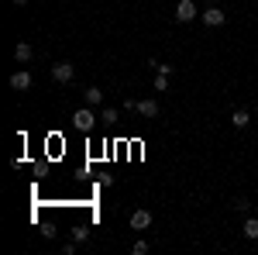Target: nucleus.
Listing matches in <instances>:
<instances>
[{
    "instance_id": "20e7f679",
    "label": "nucleus",
    "mask_w": 258,
    "mask_h": 255,
    "mask_svg": "<svg viewBox=\"0 0 258 255\" xmlns=\"http://www.w3.org/2000/svg\"><path fill=\"white\" fill-rule=\"evenodd\" d=\"M73 121H76V128H80V131H93V124H97V118H93V111H90V107L76 111V114H73Z\"/></svg>"
},
{
    "instance_id": "39448f33",
    "label": "nucleus",
    "mask_w": 258,
    "mask_h": 255,
    "mask_svg": "<svg viewBox=\"0 0 258 255\" xmlns=\"http://www.w3.org/2000/svg\"><path fill=\"white\" fill-rule=\"evenodd\" d=\"M28 86H31V73H28V69H18V73H14V76H11V90H28Z\"/></svg>"
},
{
    "instance_id": "f257e3e1",
    "label": "nucleus",
    "mask_w": 258,
    "mask_h": 255,
    "mask_svg": "<svg viewBox=\"0 0 258 255\" xmlns=\"http://www.w3.org/2000/svg\"><path fill=\"white\" fill-rule=\"evenodd\" d=\"M76 76V66H73V62H55V66H52V79H55V83H69V79Z\"/></svg>"
},
{
    "instance_id": "9b49d317",
    "label": "nucleus",
    "mask_w": 258,
    "mask_h": 255,
    "mask_svg": "<svg viewBox=\"0 0 258 255\" xmlns=\"http://www.w3.org/2000/svg\"><path fill=\"white\" fill-rule=\"evenodd\" d=\"M248 111H234V114H231V124H234V128H248Z\"/></svg>"
},
{
    "instance_id": "0eeeda50",
    "label": "nucleus",
    "mask_w": 258,
    "mask_h": 255,
    "mask_svg": "<svg viewBox=\"0 0 258 255\" xmlns=\"http://www.w3.org/2000/svg\"><path fill=\"white\" fill-rule=\"evenodd\" d=\"M135 111H138L141 118H155V114H159V104H155V100H138Z\"/></svg>"
},
{
    "instance_id": "ddd939ff",
    "label": "nucleus",
    "mask_w": 258,
    "mask_h": 255,
    "mask_svg": "<svg viewBox=\"0 0 258 255\" xmlns=\"http://www.w3.org/2000/svg\"><path fill=\"white\" fill-rule=\"evenodd\" d=\"M117 121V107H103V124H114Z\"/></svg>"
},
{
    "instance_id": "4468645a",
    "label": "nucleus",
    "mask_w": 258,
    "mask_h": 255,
    "mask_svg": "<svg viewBox=\"0 0 258 255\" xmlns=\"http://www.w3.org/2000/svg\"><path fill=\"white\" fill-rule=\"evenodd\" d=\"M86 238H90V228H86V224H83V228H76V231H73V241H86Z\"/></svg>"
},
{
    "instance_id": "7ed1b4c3",
    "label": "nucleus",
    "mask_w": 258,
    "mask_h": 255,
    "mask_svg": "<svg viewBox=\"0 0 258 255\" xmlns=\"http://www.w3.org/2000/svg\"><path fill=\"white\" fill-rule=\"evenodd\" d=\"M200 18H203V24H207V28H220V24L227 21V14H224L220 7H214V4H210V7H207V11H203Z\"/></svg>"
},
{
    "instance_id": "423d86ee",
    "label": "nucleus",
    "mask_w": 258,
    "mask_h": 255,
    "mask_svg": "<svg viewBox=\"0 0 258 255\" xmlns=\"http://www.w3.org/2000/svg\"><path fill=\"white\" fill-rule=\"evenodd\" d=\"M14 59H18L21 66H24V62H31V59H35V48H31L28 41H18V48H14Z\"/></svg>"
},
{
    "instance_id": "6ab92c4d",
    "label": "nucleus",
    "mask_w": 258,
    "mask_h": 255,
    "mask_svg": "<svg viewBox=\"0 0 258 255\" xmlns=\"http://www.w3.org/2000/svg\"><path fill=\"white\" fill-rule=\"evenodd\" d=\"M255 111H258V104H255Z\"/></svg>"
},
{
    "instance_id": "f03ea898",
    "label": "nucleus",
    "mask_w": 258,
    "mask_h": 255,
    "mask_svg": "<svg viewBox=\"0 0 258 255\" xmlns=\"http://www.w3.org/2000/svg\"><path fill=\"white\" fill-rule=\"evenodd\" d=\"M197 14H200V11H197L193 0H179V4H176V21H182V24H189Z\"/></svg>"
},
{
    "instance_id": "f3484780",
    "label": "nucleus",
    "mask_w": 258,
    "mask_h": 255,
    "mask_svg": "<svg viewBox=\"0 0 258 255\" xmlns=\"http://www.w3.org/2000/svg\"><path fill=\"white\" fill-rule=\"evenodd\" d=\"M14 4H18V7H24V4H28V0H14Z\"/></svg>"
},
{
    "instance_id": "6e6552de",
    "label": "nucleus",
    "mask_w": 258,
    "mask_h": 255,
    "mask_svg": "<svg viewBox=\"0 0 258 255\" xmlns=\"http://www.w3.org/2000/svg\"><path fill=\"white\" fill-rule=\"evenodd\" d=\"M83 100H86L90 107H100V104H103V90H100V86H86V90H83Z\"/></svg>"
},
{
    "instance_id": "dca6fc26",
    "label": "nucleus",
    "mask_w": 258,
    "mask_h": 255,
    "mask_svg": "<svg viewBox=\"0 0 258 255\" xmlns=\"http://www.w3.org/2000/svg\"><path fill=\"white\" fill-rule=\"evenodd\" d=\"M248 207H251V203H248L244 196H238V200H234V211H248Z\"/></svg>"
},
{
    "instance_id": "f8f14e48",
    "label": "nucleus",
    "mask_w": 258,
    "mask_h": 255,
    "mask_svg": "<svg viewBox=\"0 0 258 255\" xmlns=\"http://www.w3.org/2000/svg\"><path fill=\"white\" fill-rule=\"evenodd\" d=\"M169 90V76L165 73H155V93H165Z\"/></svg>"
},
{
    "instance_id": "2eb2a0df",
    "label": "nucleus",
    "mask_w": 258,
    "mask_h": 255,
    "mask_svg": "<svg viewBox=\"0 0 258 255\" xmlns=\"http://www.w3.org/2000/svg\"><path fill=\"white\" fill-rule=\"evenodd\" d=\"M131 252H135V255H148V241H135Z\"/></svg>"
},
{
    "instance_id": "1a4fd4ad",
    "label": "nucleus",
    "mask_w": 258,
    "mask_h": 255,
    "mask_svg": "<svg viewBox=\"0 0 258 255\" xmlns=\"http://www.w3.org/2000/svg\"><path fill=\"white\" fill-rule=\"evenodd\" d=\"M148 224H152V214H148V211H135V214H131V228H135V231H145Z\"/></svg>"
},
{
    "instance_id": "a211bd4d",
    "label": "nucleus",
    "mask_w": 258,
    "mask_h": 255,
    "mask_svg": "<svg viewBox=\"0 0 258 255\" xmlns=\"http://www.w3.org/2000/svg\"><path fill=\"white\" fill-rule=\"evenodd\" d=\"M210 4H217V0H210Z\"/></svg>"
},
{
    "instance_id": "9d476101",
    "label": "nucleus",
    "mask_w": 258,
    "mask_h": 255,
    "mask_svg": "<svg viewBox=\"0 0 258 255\" xmlns=\"http://www.w3.org/2000/svg\"><path fill=\"white\" fill-rule=\"evenodd\" d=\"M241 235L248 238V241H258V217H248V221H244V228H241Z\"/></svg>"
}]
</instances>
